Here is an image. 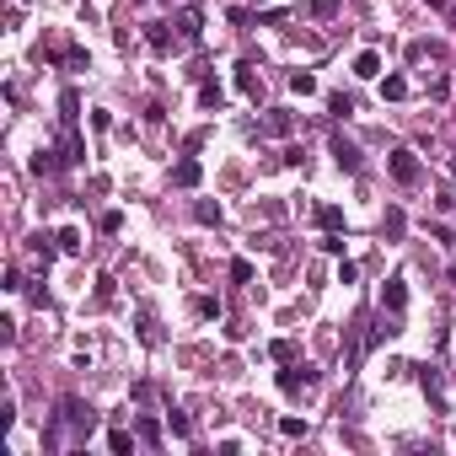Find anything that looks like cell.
Instances as JSON below:
<instances>
[{
    "instance_id": "cell-1",
    "label": "cell",
    "mask_w": 456,
    "mask_h": 456,
    "mask_svg": "<svg viewBox=\"0 0 456 456\" xmlns=\"http://www.w3.org/2000/svg\"><path fill=\"white\" fill-rule=\"evenodd\" d=\"M60 424H70L75 435H92L97 430V413H92V403H81V397H60Z\"/></svg>"
},
{
    "instance_id": "cell-2",
    "label": "cell",
    "mask_w": 456,
    "mask_h": 456,
    "mask_svg": "<svg viewBox=\"0 0 456 456\" xmlns=\"http://www.w3.org/2000/svg\"><path fill=\"white\" fill-rule=\"evenodd\" d=\"M386 172H392V183H403V188H413V183H419V156H413L408 145H397L392 156H386Z\"/></svg>"
},
{
    "instance_id": "cell-3",
    "label": "cell",
    "mask_w": 456,
    "mask_h": 456,
    "mask_svg": "<svg viewBox=\"0 0 456 456\" xmlns=\"http://www.w3.org/2000/svg\"><path fill=\"white\" fill-rule=\"evenodd\" d=\"M403 306H408V279H386V290H381V312H386V317H403Z\"/></svg>"
},
{
    "instance_id": "cell-4",
    "label": "cell",
    "mask_w": 456,
    "mask_h": 456,
    "mask_svg": "<svg viewBox=\"0 0 456 456\" xmlns=\"http://www.w3.org/2000/svg\"><path fill=\"white\" fill-rule=\"evenodd\" d=\"M327 151H333L338 172H360V151H354V140H344V134H333V140H327Z\"/></svg>"
},
{
    "instance_id": "cell-5",
    "label": "cell",
    "mask_w": 456,
    "mask_h": 456,
    "mask_svg": "<svg viewBox=\"0 0 456 456\" xmlns=\"http://www.w3.org/2000/svg\"><path fill=\"white\" fill-rule=\"evenodd\" d=\"M199 33H205V11H199V6H183V11H178V38L193 43Z\"/></svg>"
},
{
    "instance_id": "cell-6",
    "label": "cell",
    "mask_w": 456,
    "mask_h": 456,
    "mask_svg": "<svg viewBox=\"0 0 456 456\" xmlns=\"http://www.w3.org/2000/svg\"><path fill=\"white\" fill-rule=\"evenodd\" d=\"M237 92L252 97V102H264V75H258V65H241L237 70Z\"/></svg>"
},
{
    "instance_id": "cell-7",
    "label": "cell",
    "mask_w": 456,
    "mask_h": 456,
    "mask_svg": "<svg viewBox=\"0 0 456 456\" xmlns=\"http://www.w3.org/2000/svg\"><path fill=\"white\" fill-rule=\"evenodd\" d=\"M300 386H312V371H306V365H295V360H290L285 371H279V392H290V397H295Z\"/></svg>"
},
{
    "instance_id": "cell-8",
    "label": "cell",
    "mask_w": 456,
    "mask_h": 456,
    "mask_svg": "<svg viewBox=\"0 0 456 456\" xmlns=\"http://www.w3.org/2000/svg\"><path fill=\"white\" fill-rule=\"evenodd\" d=\"M199 178H205V167H199L193 156H183L178 167H172V183H178V188H199Z\"/></svg>"
},
{
    "instance_id": "cell-9",
    "label": "cell",
    "mask_w": 456,
    "mask_h": 456,
    "mask_svg": "<svg viewBox=\"0 0 456 456\" xmlns=\"http://www.w3.org/2000/svg\"><path fill=\"white\" fill-rule=\"evenodd\" d=\"M403 231H408V215H403V210L392 205V210H386V215H381V237H386V241H397V237H403Z\"/></svg>"
},
{
    "instance_id": "cell-10",
    "label": "cell",
    "mask_w": 456,
    "mask_h": 456,
    "mask_svg": "<svg viewBox=\"0 0 456 456\" xmlns=\"http://www.w3.org/2000/svg\"><path fill=\"white\" fill-rule=\"evenodd\" d=\"M354 75H360V81H376V75H381V54H376V48H365L360 60H354Z\"/></svg>"
},
{
    "instance_id": "cell-11",
    "label": "cell",
    "mask_w": 456,
    "mask_h": 456,
    "mask_svg": "<svg viewBox=\"0 0 456 456\" xmlns=\"http://www.w3.org/2000/svg\"><path fill=\"white\" fill-rule=\"evenodd\" d=\"M419 381H424V392H430L435 403H445V381H440V371H435V365H424V371H419Z\"/></svg>"
},
{
    "instance_id": "cell-12",
    "label": "cell",
    "mask_w": 456,
    "mask_h": 456,
    "mask_svg": "<svg viewBox=\"0 0 456 456\" xmlns=\"http://www.w3.org/2000/svg\"><path fill=\"white\" fill-rule=\"evenodd\" d=\"M108 451L113 456H134V435L129 430H108Z\"/></svg>"
},
{
    "instance_id": "cell-13",
    "label": "cell",
    "mask_w": 456,
    "mask_h": 456,
    "mask_svg": "<svg viewBox=\"0 0 456 456\" xmlns=\"http://www.w3.org/2000/svg\"><path fill=\"white\" fill-rule=\"evenodd\" d=\"M403 97H408V81H403V75H386L381 81V102H403Z\"/></svg>"
},
{
    "instance_id": "cell-14",
    "label": "cell",
    "mask_w": 456,
    "mask_h": 456,
    "mask_svg": "<svg viewBox=\"0 0 456 456\" xmlns=\"http://www.w3.org/2000/svg\"><path fill=\"white\" fill-rule=\"evenodd\" d=\"M145 43L156 48V54H167V48H172V38H167V27H161V22H151V27H145Z\"/></svg>"
},
{
    "instance_id": "cell-15",
    "label": "cell",
    "mask_w": 456,
    "mask_h": 456,
    "mask_svg": "<svg viewBox=\"0 0 456 456\" xmlns=\"http://www.w3.org/2000/svg\"><path fill=\"white\" fill-rule=\"evenodd\" d=\"M193 220H199V226H220V205L199 199V205H193Z\"/></svg>"
},
{
    "instance_id": "cell-16",
    "label": "cell",
    "mask_w": 456,
    "mask_h": 456,
    "mask_svg": "<svg viewBox=\"0 0 456 456\" xmlns=\"http://www.w3.org/2000/svg\"><path fill=\"white\" fill-rule=\"evenodd\" d=\"M317 220H322V231H344V210H338V205H322Z\"/></svg>"
},
{
    "instance_id": "cell-17",
    "label": "cell",
    "mask_w": 456,
    "mask_h": 456,
    "mask_svg": "<svg viewBox=\"0 0 456 456\" xmlns=\"http://www.w3.org/2000/svg\"><path fill=\"white\" fill-rule=\"evenodd\" d=\"M193 312L205 317V322H220V300L215 295H199V300H193Z\"/></svg>"
},
{
    "instance_id": "cell-18",
    "label": "cell",
    "mask_w": 456,
    "mask_h": 456,
    "mask_svg": "<svg viewBox=\"0 0 456 456\" xmlns=\"http://www.w3.org/2000/svg\"><path fill=\"white\" fill-rule=\"evenodd\" d=\"M290 92H295V97H312V92H317V75L295 70V75H290Z\"/></svg>"
},
{
    "instance_id": "cell-19",
    "label": "cell",
    "mask_w": 456,
    "mask_h": 456,
    "mask_svg": "<svg viewBox=\"0 0 456 456\" xmlns=\"http://www.w3.org/2000/svg\"><path fill=\"white\" fill-rule=\"evenodd\" d=\"M199 102H205V108H220V102H226V92H220L215 81H205V86H199Z\"/></svg>"
},
{
    "instance_id": "cell-20",
    "label": "cell",
    "mask_w": 456,
    "mask_h": 456,
    "mask_svg": "<svg viewBox=\"0 0 456 456\" xmlns=\"http://www.w3.org/2000/svg\"><path fill=\"white\" fill-rule=\"evenodd\" d=\"M134 435H140L145 445H156V440H161V424H156V419H140V424H134Z\"/></svg>"
},
{
    "instance_id": "cell-21",
    "label": "cell",
    "mask_w": 456,
    "mask_h": 456,
    "mask_svg": "<svg viewBox=\"0 0 456 456\" xmlns=\"http://www.w3.org/2000/svg\"><path fill=\"white\" fill-rule=\"evenodd\" d=\"M264 134H290V113H268V119H264Z\"/></svg>"
},
{
    "instance_id": "cell-22",
    "label": "cell",
    "mask_w": 456,
    "mask_h": 456,
    "mask_svg": "<svg viewBox=\"0 0 456 456\" xmlns=\"http://www.w3.org/2000/svg\"><path fill=\"white\" fill-rule=\"evenodd\" d=\"M268 354H274L279 365H290V360H295V344H290V338H274V349H268Z\"/></svg>"
},
{
    "instance_id": "cell-23",
    "label": "cell",
    "mask_w": 456,
    "mask_h": 456,
    "mask_svg": "<svg viewBox=\"0 0 456 456\" xmlns=\"http://www.w3.org/2000/svg\"><path fill=\"white\" fill-rule=\"evenodd\" d=\"M60 252H81V231H75V226L60 231Z\"/></svg>"
},
{
    "instance_id": "cell-24",
    "label": "cell",
    "mask_w": 456,
    "mask_h": 456,
    "mask_svg": "<svg viewBox=\"0 0 456 456\" xmlns=\"http://www.w3.org/2000/svg\"><path fill=\"white\" fill-rule=\"evenodd\" d=\"M327 108H333V113H338V119H349V113H354V102H349V97H344V92H333V97H327Z\"/></svg>"
},
{
    "instance_id": "cell-25",
    "label": "cell",
    "mask_w": 456,
    "mask_h": 456,
    "mask_svg": "<svg viewBox=\"0 0 456 456\" xmlns=\"http://www.w3.org/2000/svg\"><path fill=\"white\" fill-rule=\"evenodd\" d=\"M354 279H360V264H349V258H344V264H338V285H354Z\"/></svg>"
},
{
    "instance_id": "cell-26",
    "label": "cell",
    "mask_w": 456,
    "mask_h": 456,
    "mask_svg": "<svg viewBox=\"0 0 456 456\" xmlns=\"http://www.w3.org/2000/svg\"><path fill=\"white\" fill-rule=\"evenodd\" d=\"M60 108H65V129H75V108H81V102H75V92H65Z\"/></svg>"
},
{
    "instance_id": "cell-27",
    "label": "cell",
    "mask_w": 456,
    "mask_h": 456,
    "mask_svg": "<svg viewBox=\"0 0 456 456\" xmlns=\"http://www.w3.org/2000/svg\"><path fill=\"white\" fill-rule=\"evenodd\" d=\"M167 424H172V435H188V430H193V424H188V413H178V408L167 413Z\"/></svg>"
},
{
    "instance_id": "cell-28",
    "label": "cell",
    "mask_w": 456,
    "mask_h": 456,
    "mask_svg": "<svg viewBox=\"0 0 456 456\" xmlns=\"http://www.w3.org/2000/svg\"><path fill=\"white\" fill-rule=\"evenodd\" d=\"M322 252H344V231H322Z\"/></svg>"
},
{
    "instance_id": "cell-29",
    "label": "cell",
    "mask_w": 456,
    "mask_h": 456,
    "mask_svg": "<svg viewBox=\"0 0 456 456\" xmlns=\"http://www.w3.org/2000/svg\"><path fill=\"white\" fill-rule=\"evenodd\" d=\"M231 279H237V285H247V279H252V264H247V258H237V264H231Z\"/></svg>"
},
{
    "instance_id": "cell-30",
    "label": "cell",
    "mask_w": 456,
    "mask_h": 456,
    "mask_svg": "<svg viewBox=\"0 0 456 456\" xmlns=\"http://www.w3.org/2000/svg\"><path fill=\"white\" fill-rule=\"evenodd\" d=\"M279 435H306V419H279Z\"/></svg>"
},
{
    "instance_id": "cell-31",
    "label": "cell",
    "mask_w": 456,
    "mask_h": 456,
    "mask_svg": "<svg viewBox=\"0 0 456 456\" xmlns=\"http://www.w3.org/2000/svg\"><path fill=\"white\" fill-rule=\"evenodd\" d=\"M338 11V0H312V16H333Z\"/></svg>"
},
{
    "instance_id": "cell-32",
    "label": "cell",
    "mask_w": 456,
    "mask_h": 456,
    "mask_svg": "<svg viewBox=\"0 0 456 456\" xmlns=\"http://www.w3.org/2000/svg\"><path fill=\"white\" fill-rule=\"evenodd\" d=\"M424 6H435V11H451V0H424Z\"/></svg>"
},
{
    "instance_id": "cell-33",
    "label": "cell",
    "mask_w": 456,
    "mask_h": 456,
    "mask_svg": "<svg viewBox=\"0 0 456 456\" xmlns=\"http://www.w3.org/2000/svg\"><path fill=\"white\" fill-rule=\"evenodd\" d=\"M451 376H456V365H451Z\"/></svg>"
},
{
    "instance_id": "cell-34",
    "label": "cell",
    "mask_w": 456,
    "mask_h": 456,
    "mask_svg": "<svg viewBox=\"0 0 456 456\" xmlns=\"http://www.w3.org/2000/svg\"><path fill=\"white\" fill-rule=\"evenodd\" d=\"M451 172H456V167H451Z\"/></svg>"
}]
</instances>
